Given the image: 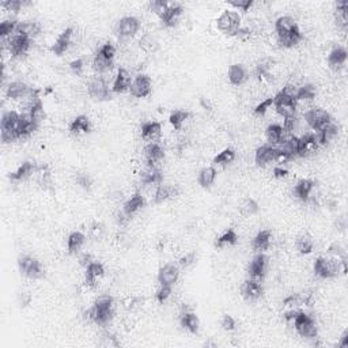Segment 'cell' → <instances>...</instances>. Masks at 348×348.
Wrapping results in <instances>:
<instances>
[{
  "instance_id": "cell-1",
  "label": "cell",
  "mask_w": 348,
  "mask_h": 348,
  "mask_svg": "<svg viewBox=\"0 0 348 348\" xmlns=\"http://www.w3.org/2000/svg\"><path fill=\"white\" fill-rule=\"evenodd\" d=\"M275 30L278 34V43L283 48L294 47L296 44L301 43L302 38H303L295 19L288 17V15L278 18V21L275 22Z\"/></svg>"
},
{
  "instance_id": "cell-2",
  "label": "cell",
  "mask_w": 348,
  "mask_h": 348,
  "mask_svg": "<svg viewBox=\"0 0 348 348\" xmlns=\"http://www.w3.org/2000/svg\"><path fill=\"white\" fill-rule=\"evenodd\" d=\"M95 324L105 326L113 318V298L109 294L99 295L93 306Z\"/></svg>"
},
{
  "instance_id": "cell-3",
  "label": "cell",
  "mask_w": 348,
  "mask_h": 348,
  "mask_svg": "<svg viewBox=\"0 0 348 348\" xmlns=\"http://www.w3.org/2000/svg\"><path fill=\"white\" fill-rule=\"evenodd\" d=\"M292 325L302 337H305V339H315L317 337L318 328H317V324L311 315L306 314L303 311H298Z\"/></svg>"
},
{
  "instance_id": "cell-4",
  "label": "cell",
  "mask_w": 348,
  "mask_h": 348,
  "mask_svg": "<svg viewBox=\"0 0 348 348\" xmlns=\"http://www.w3.org/2000/svg\"><path fill=\"white\" fill-rule=\"evenodd\" d=\"M305 120L307 125L317 131H322L326 125H329L332 120H330V114L320 108H310L305 112Z\"/></svg>"
},
{
  "instance_id": "cell-5",
  "label": "cell",
  "mask_w": 348,
  "mask_h": 348,
  "mask_svg": "<svg viewBox=\"0 0 348 348\" xmlns=\"http://www.w3.org/2000/svg\"><path fill=\"white\" fill-rule=\"evenodd\" d=\"M218 28L222 33L237 36L241 29V17L237 11H225L218 18Z\"/></svg>"
},
{
  "instance_id": "cell-6",
  "label": "cell",
  "mask_w": 348,
  "mask_h": 348,
  "mask_svg": "<svg viewBox=\"0 0 348 348\" xmlns=\"http://www.w3.org/2000/svg\"><path fill=\"white\" fill-rule=\"evenodd\" d=\"M18 265L21 273L25 275L26 278L40 279L44 276V269L41 267V264L33 257H29V256L21 257L18 261Z\"/></svg>"
},
{
  "instance_id": "cell-7",
  "label": "cell",
  "mask_w": 348,
  "mask_h": 348,
  "mask_svg": "<svg viewBox=\"0 0 348 348\" xmlns=\"http://www.w3.org/2000/svg\"><path fill=\"white\" fill-rule=\"evenodd\" d=\"M275 98V102H273V106L283 118L287 117H294L296 112V101L294 98H290L287 95L282 94L280 91L278 93V95L273 97Z\"/></svg>"
},
{
  "instance_id": "cell-8",
  "label": "cell",
  "mask_w": 348,
  "mask_h": 348,
  "mask_svg": "<svg viewBox=\"0 0 348 348\" xmlns=\"http://www.w3.org/2000/svg\"><path fill=\"white\" fill-rule=\"evenodd\" d=\"M151 86H152V82H151V78L148 75H144V74H140L137 75L135 79L132 80L131 85V94L136 98H144V97H148L151 93Z\"/></svg>"
},
{
  "instance_id": "cell-9",
  "label": "cell",
  "mask_w": 348,
  "mask_h": 348,
  "mask_svg": "<svg viewBox=\"0 0 348 348\" xmlns=\"http://www.w3.org/2000/svg\"><path fill=\"white\" fill-rule=\"evenodd\" d=\"M89 94L91 98L97 99V101H104L108 99L109 97V87L106 80L102 76H97L94 79L90 80L89 83Z\"/></svg>"
},
{
  "instance_id": "cell-10",
  "label": "cell",
  "mask_w": 348,
  "mask_h": 348,
  "mask_svg": "<svg viewBox=\"0 0 348 348\" xmlns=\"http://www.w3.org/2000/svg\"><path fill=\"white\" fill-rule=\"evenodd\" d=\"M140 29V22L135 17H125L120 19L117 25V33L121 38H129L139 32Z\"/></svg>"
},
{
  "instance_id": "cell-11",
  "label": "cell",
  "mask_w": 348,
  "mask_h": 348,
  "mask_svg": "<svg viewBox=\"0 0 348 348\" xmlns=\"http://www.w3.org/2000/svg\"><path fill=\"white\" fill-rule=\"evenodd\" d=\"M267 272V257L264 254H257L249 265V276L252 280L261 283Z\"/></svg>"
},
{
  "instance_id": "cell-12",
  "label": "cell",
  "mask_w": 348,
  "mask_h": 348,
  "mask_svg": "<svg viewBox=\"0 0 348 348\" xmlns=\"http://www.w3.org/2000/svg\"><path fill=\"white\" fill-rule=\"evenodd\" d=\"M180 271L177 265L174 264H166L165 267H162L158 273V282L162 286H173L174 283L179 280Z\"/></svg>"
},
{
  "instance_id": "cell-13",
  "label": "cell",
  "mask_w": 348,
  "mask_h": 348,
  "mask_svg": "<svg viewBox=\"0 0 348 348\" xmlns=\"http://www.w3.org/2000/svg\"><path fill=\"white\" fill-rule=\"evenodd\" d=\"M318 143L315 140L314 133H306L299 137V146H298V155L309 156L313 155L318 150Z\"/></svg>"
},
{
  "instance_id": "cell-14",
  "label": "cell",
  "mask_w": 348,
  "mask_h": 348,
  "mask_svg": "<svg viewBox=\"0 0 348 348\" xmlns=\"http://www.w3.org/2000/svg\"><path fill=\"white\" fill-rule=\"evenodd\" d=\"M19 129H21V114L14 110H9L2 117V131L14 132L19 139Z\"/></svg>"
},
{
  "instance_id": "cell-15",
  "label": "cell",
  "mask_w": 348,
  "mask_h": 348,
  "mask_svg": "<svg viewBox=\"0 0 348 348\" xmlns=\"http://www.w3.org/2000/svg\"><path fill=\"white\" fill-rule=\"evenodd\" d=\"M72 36H74V29H66V30L57 37L55 44H53L52 52L55 53V55H63V53L66 52L67 49L70 48L71 44H72Z\"/></svg>"
},
{
  "instance_id": "cell-16",
  "label": "cell",
  "mask_w": 348,
  "mask_h": 348,
  "mask_svg": "<svg viewBox=\"0 0 348 348\" xmlns=\"http://www.w3.org/2000/svg\"><path fill=\"white\" fill-rule=\"evenodd\" d=\"M132 78L131 74L128 72L125 68H120L117 71V74L114 76L113 80V91L114 93H124L127 90L131 89Z\"/></svg>"
},
{
  "instance_id": "cell-17",
  "label": "cell",
  "mask_w": 348,
  "mask_h": 348,
  "mask_svg": "<svg viewBox=\"0 0 348 348\" xmlns=\"http://www.w3.org/2000/svg\"><path fill=\"white\" fill-rule=\"evenodd\" d=\"M144 155H146L147 163H148V165L158 166L160 162H162V159H163V156H165V151H163V148H162L156 141H154V143H150V144L146 147Z\"/></svg>"
},
{
  "instance_id": "cell-18",
  "label": "cell",
  "mask_w": 348,
  "mask_h": 348,
  "mask_svg": "<svg viewBox=\"0 0 348 348\" xmlns=\"http://www.w3.org/2000/svg\"><path fill=\"white\" fill-rule=\"evenodd\" d=\"M278 154V148L273 146H261L256 151V156L254 160L259 166H265L269 162H273Z\"/></svg>"
},
{
  "instance_id": "cell-19",
  "label": "cell",
  "mask_w": 348,
  "mask_h": 348,
  "mask_svg": "<svg viewBox=\"0 0 348 348\" xmlns=\"http://www.w3.org/2000/svg\"><path fill=\"white\" fill-rule=\"evenodd\" d=\"M104 265L99 263H93L90 264L89 267L86 268V284L89 287H95L97 283L102 276H104Z\"/></svg>"
},
{
  "instance_id": "cell-20",
  "label": "cell",
  "mask_w": 348,
  "mask_h": 348,
  "mask_svg": "<svg viewBox=\"0 0 348 348\" xmlns=\"http://www.w3.org/2000/svg\"><path fill=\"white\" fill-rule=\"evenodd\" d=\"M242 294L248 301H256L263 295V287L259 282L249 279L245 282L244 287H242Z\"/></svg>"
},
{
  "instance_id": "cell-21",
  "label": "cell",
  "mask_w": 348,
  "mask_h": 348,
  "mask_svg": "<svg viewBox=\"0 0 348 348\" xmlns=\"http://www.w3.org/2000/svg\"><path fill=\"white\" fill-rule=\"evenodd\" d=\"M160 132H162V127L159 122L148 121L141 125V136L146 140H150L151 143H154L160 136Z\"/></svg>"
},
{
  "instance_id": "cell-22",
  "label": "cell",
  "mask_w": 348,
  "mask_h": 348,
  "mask_svg": "<svg viewBox=\"0 0 348 348\" xmlns=\"http://www.w3.org/2000/svg\"><path fill=\"white\" fill-rule=\"evenodd\" d=\"M314 189V183L311 180H301L299 183L294 187V196L301 199L303 202L310 199L311 191Z\"/></svg>"
},
{
  "instance_id": "cell-23",
  "label": "cell",
  "mask_w": 348,
  "mask_h": 348,
  "mask_svg": "<svg viewBox=\"0 0 348 348\" xmlns=\"http://www.w3.org/2000/svg\"><path fill=\"white\" fill-rule=\"evenodd\" d=\"M179 195V189L174 185H158L154 193V202L163 203L171 198H176Z\"/></svg>"
},
{
  "instance_id": "cell-24",
  "label": "cell",
  "mask_w": 348,
  "mask_h": 348,
  "mask_svg": "<svg viewBox=\"0 0 348 348\" xmlns=\"http://www.w3.org/2000/svg\"><path fill=\"white\" fill-rule=\"evenodd\" d=\"M345 61H347V51L341 47L334 48L333 51L329 53V57H328V63L333 70L343 68Z\"/></svg>"
},
{
  "instance_id": "cell-25",
  "label": "cell",
  "mask_w": 348,
  "mask_h": 348,
  "mask_svg": "<svg viewBox=\"0 0 348 348\" xmlns=\"http://www.w3.org/2000/svg\"><path fill=\"white\" fill-rule=\"evenodd\" d=\"M271 240H272V233L269 230H261L259 234L254 237L252 246L257 252H264V250H267L269 248Z\"/></svg>"
},
{
  "instance_id": "cell-26",
  "label": "cell",
  "mask_w": 348,
  "mask_h": 348,
  "mask_svg": "<svg viewBox=\"0 0 348 348\" xmlns=\"http://www.w3.org/2000/svg\"><path fill=\"white\" fill-rule=\"evenodd\" d=\"M15 32H18V33H21L22 36H25V37L32 40V38H34L36 36L40 34L41 28H40V25H38L37 22L29 21V22H19V24L17 25V30H15Z\"/></svg>"
},
{
  "instance_id": "cell-27",
  "label": "cell",
  "mask_w": 348,
  "mask_h": 348,
  "mask_svg": "<svg viewBox=\"0 0 348 348\" xmlns=\"http://www.w3.org/2000/svg\"><path fill=\"white\" fill-rule=\"evenodd\" d=\"M29 90L30 87L25 85L24 82H13L7 87V97L11 99H24Z\"/></svg>"
},
{
  "instance_id": "cell-28",
  "label": "cell",
  "mask_w": 348,
  "mask_h": 348,
  "mask_svg": "<svg viewBox=\"0 0 348 348\" xmlns=\"http://www.w3.org/2000/svg\"><path fill=\"white\" fill-rule=\"evenodd\" d=\"M36 170H37V167L34 166V163H32V162H25V163H22V165L19 166L17 171L10 174V180H11V181H22V180L30 177Z\"/></svg>"
},
{
  "instance_id": "cell-29",
  "label": "cell",
  "mask_w": 348,
  "mask_h": 348,
  "mask_svg": "<svg viewBox=\"0 0 348 348\" xmlns=\"http://www.w3.org/2000/svg\"><path fill=\"white\" fill-rule=\"evenodd\" d=\"M246 78H248L246 70L241 64H234V66L230 67V70H229V80L231 82V85H242V83H245Z\"/></svg>"
},
{
  "instance_id": "cell-30",
  "label": "cell",
  "mask_w": 348,
  "mask_h": 348,
  "mask_svg": "<svg viewBox=\"0 0 348 348\" xmlns=\"http://www.w3.org/2000/svg\"><path fill=\"white\" fill-rule=\"evenodd\" d=\"M181 14H183V7L177 5V3H170L169 9L166 11L165 17L162 18V21H163V24L166 26H174V25L177 24V21L181 17Z\"/></svg>"
},
{
  "instance_id": "cell-31",
  "label": "cell",
  "mask_w": 348,
  "mask_h": 348,
  "mask_svg": "<svg viewBox=\"0 0 348 348\" xmlns=\"http://www.w3.org/2000/svg\"><path fill=\"white\" fill-rule=\"evenodd\" d=\"M93 67H94V70L98 72L99 75H105L113 68V60H109V59H106V57L97 52L94 60H93Z\"/></svg>"
},
{
  "instance_id": "cell-32",
  "label": "cell",
  "mask_w": 348,
  "mask_h": 348,
  "mask_svg": "<svg viewBox=\"0 0 348 348\" xmlns=\"http://www.w3.org/2000/svg\"><path fill=\"white\" fill-rule=\"evenodd\" d=\"M144 206V198L141 196L140 193H135L125 204H124V212L127 214L128 217L131 218L135 212H137L141 207Z\"/></svg>"
},
{
  "instance_id": "cell-33",
  "label": "cell",
  "mask_w": 348,
  "mask_h": 348,
  "mask_svg": "<svg viewBox=\"0 0 348 348\" xmlns=\"http://www.w3.org/2000/svg\"><path fill=\"white\" fill-rule=\"evenodd\" d=\"M265 136L268 139L271 144H280L284 139V131H283L282 125L279 124H272L267 128L265 131Z\"/></svg>"
},
{
  "instance_id": "cell-34",
  "label": "cell",
  "mask_w": 348,
  "mask_h": 348,
  "mask_svg": "<svg viewBox=\"0 0 348 348\" xmlns=\"http://www.w3.org/2000/svg\"><path fill=\"white\" fill-rule=\"evenodd\" d=\"M217 180V170L215 167H204V169L200 170L199 173V184L202 185L203 188H210L212 184L215 183Z\"/></svg>"
},
{
  "instance_id": "cell-35",
  "label": "cell",
  "mask_w": 348,
  "mask_h": 348,
  "mask_svg": "<svg viewBox=\"0 0 348 348\" xmlns=\"http://www.w3.org/2000/svg\"><path fill=\"white\" fill-rule=\"evenodd\" d=\"M181 324L187 330L192 332V333H196L199 329V325H200V321H199V317L193 311H184L183 317H181Z\"/></svg>"
},
{
  "instance_id": "cell-36",
  "label": "cell",
  "mask_w": 348,
  "mask_h": 348,
  "mask_svg": "<svg viewBox=\"0 0 348 348\" xmlns=\"http://www.w3.org/2000/svg\"><path fill=\"white\" fill-rule=\"evenodd\" d=\"M91 129V125H90V120L86 116H78V117L71 122L70 131L72 133H87Z\"/></svg>"
},
{
  "instance_id": "cell-37",
  "label": "cell",
  "mask_w": 348,
  "mask_h": 348,
  "mask_svg": "<svg viewBox=\"0 0 348 348\" xmlns=\"http://www.w3.org/2000/svg\"><path fill=\"white\" fill-rule=\"evenodd\" d=\"M336 24L341 29H345L348 26L347 2H337V5H336Z\"/></svg>"
},
{
  "instance_id": "cell-38",
  "label": "cell",
  "mask_w": 348,
  "mask_h": 348,
  "mask_svg": "<svg viewBox=\"0 0 348 348\" xmlns=\"http://www.w3.org/2000/svg\"><path fill=\"white\" fill-rule=\"evenodd\" d=\"M85 241H86V237L82 234V233H79V231L72 233V234L68 237V242H67L70 253H78V252L82 249V246H83V244H85Z\"/></svg>"
},
{
  "instance_id": "cell-39",
  "label": "cell",
  "mask_w": 348,
  "mask_h": 348,
  "mask_svg": "<svg viewBox=\"0 0 348 348\" xmlns=\"http://www.w3.org/2000/svg\"><path fill=\"white\" fill-rule=\"evenodd\" d=\"M238 241V235L234 230H227L225 231L221 237H218L217 241H215V245L218 248H223V246H231V245L237 244Z\"/></svg>"
},
{
  "instance_id": "cell-40",
  "label": "cell",
  "mask_w": 348,
  "mask_h": 348,
  "mask_svg": "<svg viewBox=\"0 0 348 348\" xmlns=\"http://www.w3.org/2000/svg\"><path fill=\"white\" fill-rule=\"evenodd\" d=\"M295 248L301 254L311 253V250H313V240H311L309 235H301L296 240Z\"/></svg>"
},
{
  "instance_id": "cell-41",
  "label": "cell",
  "mask_w": 348,
  "mask_h": 348,
  "mask_svg": "<svg viewBox=\"0 0 348 348\" xmlns=\"http://www.w3.org/2000/svg\"><path fill=\"white\" fill-rule=\"evenodd\" d=\"M188 118H189L188 112H185V110H176V112H173V113L170 114V124L173 125L174 129L180 131Z\"/></svg>"
},
{
  "instance_id": "cell-42",
  "label": "cell",
  "mask_w": 348,
  "mask_h": 348,
  "mask_svg": "<svg viewBox=\"0 0 348 348\" xmlns=\"http://www.w3.org/2000/svg\"><path fill=\"white\" fill-rule=\"evenodd\" d=\"M240 211L244 217H252L259 211V204L254 202L253 199H245L242 204H241Z\"/></svg>"
},
{
  "instance_id": "cell-43",
  "label": "cell",
  "mask_w": 348,
  "mask_h": 348,
  "mask_svg": "<svg viewBox=\"0 0 348 348\" xmlns=\"http://www.w3.org/2000/svg\"><path fill=\"white\" fill-rule=\"evenodd\" d=\"M235 159V152L231 148H226V150L221 151L215 158H214V163L217 165H229L233 160Z\"/></svg>"
},
{
  "instance_id": "cell-44",
  "label": "cell",
  "mask_w": 348,
  "mask_h": 348,
  "mask_svg": "<svg viewBox=\"0 0 348 348\" xmlns=\"http://www.w3.org/2000/svg\"><path fill=\"white\" fill-rule=\"evenodd\" d=\"M28 113H30V116H32V118H33L34 121L37 122V124H40V122L43 121L44 118H45V110H44V105L41 101H38L37 104L33 105L32 108L29 109V110H26Z\"/></svg>"
},
{
  "instance_id": "cell-45",
  "label": "cell",
  "mask_w": 348,
  "mask_h": 348,
  "mask_svg": "<svg viewBox=\"0 0 348 348\" xmlns=\"http://www.w3.org/2000/svg\"><path fill=\"white\" fill-rule=\"evenodd\" d=\"M17 22L15 21H5L0 24V36H2V40H6V38L11 37L14 32L17 30Z\"/></svg>"
},
{
  "instance_id": "cell-46",
  "label": "cell",
  "mask_w": 348,
  "mask_h": 348,
  "mask_svg": "<svg viewBox=\"0 0 348 348\" xmlns=\"http://www.w3.org/2000/svg\"><path fill=\"white\" fill-rule=\"evenodd\" d=\"M140 48L146 52H154L156 48H158V44H156V40L151 34H146L143 36L140 40Z\"/></svg>"
},
{
  "instance_id": "cell-47",
  "label": "cell",
  "mask_w": 348,
  "mask_h": 348,
  "mask_svg": "<svg viewBox=\"0 0 348 348\" xmlns=\"http://www.w3.org/2000/svg\"><path fill=\"white\" fill-rule=\"evenodd\" d=\"M169 5L170 3L163 2V0H156V2H152V3H151V9H152V11L162 19L165 17L167 9H169Z\"/></svg>"
},
{
  "instance_id": "cell-48",
  "label": "cell",
  "mask_w": 348,
  "mask_h": 348,
  "mask_svg": "<svg viewBox=\"0 0 348 348\" xmlns=\"http://www.w3.org/2000/svg\"><path fill=\"white\" fill-rule=\"evenodd\" d=\"M273 102H275V98H273V97L265 98L264 101H261L257 106H256V109H254V113L257 114V116H263V114H265L267 112H268V109L271 108V106H273Z\"/></svg>"
},
{
  "instance_id": "cell-49",
  "label": "cell",
  "mask_w": 348,
  "mask_h": 348,
  "mask_svg": "<svg viewBox=\"0 0 348 348\" xmlns=\"http://www.w3.org/2000/svg\"><path fill=\"white\" fill-rule=\"evenodd\" d=\"M98 53L106 57V59H109V60H113L114 56H116V48H114L113 44L106 43L99 48Z\"/></svg>"
},
{
  "instance_id": "cell-50",
  "label": "cell",
  "mask_w": 348,
  "mask_h": 348,
  "mask_svg": "<svg viewBox=\"0 0 348 348\" xmlns=\"http://www.w3.org/2000/svg\"><path fill=\"white\" fill-rule=\"evenodd\" d=\"M171 295V286H162L160 284L159 290L156 291V299L159 303H163L170 298Z\"/></svg>"
},
{
  "instance_id": "cell-51",
  "label": "cell",
  "mask_w": 348,
  "mask_h": 348,
  "mask_svg": "<svg viewBox=\"0 0 348 348\" xmlns=\"http://www.w3.org/2000/svg\"><path fill=\"white\" fill-rule=\"evenodd\" d=\"M231 6H234L235 9L241 10V11H249V9L253 6V2L252 0H231L230 2Z\"/></svg>"
},
{
  "instance_id": "cell-52",
  "label": "cell",
  "mask_w": 348,
  "mask_h": 348,
  "mask_svg": "<svg viewBox=\"0 0 348 348\" xmlns=\"http://www.w3.org/2000/svg\"><path fill=\"white\" fill-rule=\"evenodd\" d=\"M2 6H3L7 11H11V13H18L19 10L22 9L24 3H22V2H19V0H7V2H5Z\"/></svg>"
},
{
  "instance_id": "cell-53",
  "label": "cell",
  "mask_w": 348,
  "mask_h": 348,
  "mask_svg": "<svg viewBox=\"0 0 348 348\" xmlns=\"http://www.w3.org/2000/svg\"><path fill=\"white\" fill-rule=\"evenodd\" d=\"M70 68L76 75H82V72L85 70V61H83V59H76L71 63Z\"/></svg>"
},
{
  "instance_id": "cell-54",
  "label": "cell",
  "mask_w": 348,
  "mask_h": 348,
  "mask_svg": "<svg viewBox=\"0 0 348 348\" xmlns=\"http://www.w3.org/2000/svg\"><path fill=\"white\" fill-rule=\"evenodd\" d=\"M221 325H222V328H223L225 330H234L235 321L231 315H225V317L222 318Z\"/></svg>"
},
{
  "instance_id": "cell-55",
  "label": "cell",
  "mask_w": 348,
  "mask_h": 348,
  "mask_svg": "<svg viewBox=\"0 0 348 348\" xmlns=\"http://www.w3.org/2000/svg\"><path fill=\"white\" fill-rule=\"evenodd\" d=\"M90 234H91L93 238L98 240V238H101L102 234H104V226H102L101 223H95L94 226L90 229Z\"/></svg>"
},
{
  "instance_id": "cell-56",
  "label": "cell",
  "mask_w": 348,
  "mask_h": 348,
  "mask_svg": "<svg viewBox=\"0 0 348 348\" xmlns=\"http://www.w3.org/2000/svg\"><path fill=\"white\" fill-rule=\"evenodd\" d=\"M76 183L79 184L82 188L89 189L90 185H91V180H90L89 176H86V174H80V176L76 177Z\"/></svg>"
},
{
  "instance_id": "cell-57",
  "label": "cell",
  "mask_w": 348,
  "mask_h": 348,
  "mask_svg": "<svg viewBox=\"0 0 348 348\" xmlns=\"http://www.w3.org/2000/svg\"><path fill=\"white\" fill-rule=\"evenodd\" d=\"M193 261H195V253H188L180 259V265L185 268V267H189Z\"/></svg>"
},
{
  "instance_id": "cell-58",
  "label": "cell",
  "mask_w": 348,
  "mask_h": 348,
  "mask_svg": "<svg viewBox=\"0 0 348 348\" xmlns=\"http://www.w3.org/2000/svg\"><path fill=\"white\" fill-rule=\"evenodd\" d=\"M288 171L286 169H283V167H275L273 169V176L276 177V179H284V177H287Z\"/></svg>"
},
{
  "instance_id": "cell-59",
  "label": "cell",
  "mask_w": 348,
  "mask_h": 348,
  "mask_svg": "<svg viewBox=\"0 0 348 348\" xmlns=\"http://www.w3.org/2000/svg\"><path fill=\"white\" fill-rule=\"evenodd\" d=\"M91 263H93V261H91V256H90V254H83V256L80 257V264L85 265L86 268H87Z\"/></svg>"
},
{
  "instance_id": "cell-60",
  "label": "cell",
  "mask_w": 348,
  "mask_h": 348,
  "mask_svg": "<svg viewBox=\"0 0 348 348\" xmlns=\"http://www.w3.org/2000/svg\"><path fill=\"white\" fill-rule=\"evenodd\" d=\"M348 345V332H344L343 336L339 340V347H347Z\"/></svg>"
}]
</instances>
